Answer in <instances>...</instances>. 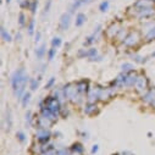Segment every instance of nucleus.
<instances>
[{
    "instance_id": "obj_20",
    "label": "nucleus",
    "mask_w": 155,
    "mask_h": 155,
    "mask_svg": "<svg viewBox=\"0 0 155 155\" xmlns=\"http://www.w3.org/2000/svg\"><path fill=\"white\" fill-rule=\"evenodd\" d=\"M93 153H95V151H98V145H94V148H93V150H92Z\"/></svg>"
},
{
    "instance_id": "obj_6",
    "label": "nucleus",
    "mask_w": 155,
    "mask_h": 155,
    "mask_svg": "<svg viewBox=\"0 0 155 155\" xmlns=\"http://www.w3.org/2000/svg\"><path fill=\"white\" fill-rule=\"evenodd\" d=\"M1 37H3V39H4V40H6V42H11V37H10V34H9V33L6 32V30L4 28V27H1Z\"/></svg>"
},
{
    "instance_id": "obj_17",
    "label": "nucleus",
    "mask_w": 155,
    "mask_h": 155,
    "mask_svg": "<svg viewBox=\"0 0 155 155\" xmlns=\"http://www.w3.org/2000/svg\"><path fill=\"white\" fill-rule=\"evenodd\" d=\"M148 37H149V38H153V37H154V38H155V28L150 30V32L148 33Z\"/></svg>"
},
{
    "instance_id": "obj_21",
    "label": "nucleus",
    "mask_w": 155,
    "mask_h": 155,
    "mask_svg": "<svg viewBox=\"0 0 155 155\" xmlns=\"http://www.w3.org/2000/svg\"><path fill=\"white\" fill-rule=\"evenodd\" d=\"M6 3H7V4H10V3H11V0H6Z\"/></svg>"
},
{
    "instance_id": "obj_3",
    "label": "nucleus",
    "mask_w": 155,
    "mask_h": 155,
    "mask_svg": "<svg viewBox=\"0 0 155 155\" xmlns=\"http://www.w3.org/2000/svg\"><path fill=\"white\" fill-rule=\"evenodd\" d=\"M153 1L151 0H138L136 3V6H141V7H151Z\"/></svg>"
},
{
    "instance_id": "obj_7",
    "label": "nucleus",
    "mask_w": 155,
    "mask_h": 155,
    "mask_svg": "<svg viewBox=\"0 0 155 155\" xmlns=\"http://www.w3.org/2000/svg\"><path fill=\"white\" fill-rule=\"evenodd\" d=\"M44 53H45V45L43 44L40 48H38L37 50H35V55H37L38 58H42L44 55Z\"/></svg>"
},
{
    "instance_id": "obj_18",
    "label": "nucleus",
    "mask_w": 155,
    "mask_h": 155,
    "mask_svg": "<svg viewBox=\"0 0 155 155\" xmlns=\"http://www.w3.org/2000/svg\"><path fill=\"white\" fill-rule=\"evenodd\" d=\"M17 137H19V139H20L21 142L25 141V134H23L22 132H19V133H17Z\"/></svg>"
},
{
    "instance_id": "obj_1",
    "label": "nucleus",
    "mask_w": 155,
    "mask_h": 155,
    "mask_svg": "<svg viewBox=\"0 0 155 155\" xmlns=\"http://www.w3.org/2000/svg\"><path fill=\"white\" fill-rule=\"evenodd\" d=\"M27 81H28V76L25 74V70L20 68L19 71H16L15 74L12 75L11 78V83L14 87V90L17 97H21V94L23 93L25 87L27 84Z\"/></svg>"
},
{
    "instance_id": "obj_19",
    "label": "nucleus",
    "mask_w": 155,
    "mask_h": 155,
    "mask_svg": "<svg viewBox=\"0 0 155 155\" xmlns=\"http://www.w3.org/2000/svg\"><path fill=\"white\" fill-rule=\"evenodd\" d=\"M40 40V33L37 32V35H35V42H39Z\"/></svg>"
},
{
    "instance_id": "obj_4",
    "label": "nucleus",
    "mask_w": 155,
    "mask_h": 155,
    "mask_svg": "<svg viewBox=\"0 0 155 155\" xmlns=\"http://www.w3.org/2000/svg\"><path fill=\"white\" fill-rule=\"evenodd\" d=\"M86 20H87V17H86L84 14H78L77 17H76V26H77V27H81L82 25L86 22Z\"/></svg>"
},
{
    "instance_id": "obj_14",
    "label": "nucleus",
    "mask_w": 155,
    "mask_h": 155,
    "mask_svg": "<svg viewBox=\"0 0 155 155\" xmlns=\"http://www.w3.org/2000/svg\"><path fill=\"white\" fill-rule=\"evenodd\" d=\"M37 88H38V82L35 81V79H33V81L31 82V89H32V90H35Z\"/></svg>"
},
{
    "instance_id": "obj_15",
    "label": "nucleus",
    "mask_w": 155,
    "mask_h": 155,
    "mask_svg": "<svg viewBox=\"0 0 155 155\" xmlns=\"http://www.w3.org/2000/svg\"><path fill=\"white\" fill-rule=\"evenodd\" d=\"M19 19H20V20H19V22H20V25H21V26H25V23H26V21H25V15H23L22 12L20 14V17H19Z\"/></svg>"
},
{
    "instance_id": "obj_12",
    "label": "nucleus",
    "mask_w": 155,
    "mask_h": 155,
    "mask_svg": "<svg viewBox=\"0 0 155 155\" xmlns=\"http://www.w3.org/2000/svg\"><path fill=\"white\" fill-rule=\"evenodd\" d=\"M50 6H51V0H48V1H47V4H45V6H44V14L49 12V10H50Z\"/></svg>"
},
{
    "instance_id": "obj_8",
    "label": "nucleus",
    "mask_w": 155,
    "mask_h": 155,
    "mask_svg": "<svg viewBox=\"0 0 155 155\" xmlns=\"http://www.w3.org/2000/svg\"><path fill=\"white\" fill-rule=\"evenodd\" d=\"M84 3V0H76V1L74 3V5H72V9H71V12L74 11V10H76V9H78L82 4Z\"/></svg>"
},
{
    "instance_id": "obj_16",
    "label": "nucleus",
    "mask_w": 155,
    "mask_h": 155,
    "mask_svg": "<svg viewBox=\"0 0 155 155\" xmlns=\"http://www.w3.org/2000/svg\"><path fill=\"white\" fill-rule=\"evenodd\" d=\"M55 53H56V49H55V48H53V49L49 51V60H53V59H54V55H55Z\"/></svg>"
},
{
    "instance_id": "obj_22",
    "label": "nucleus",
    "mask_w": 155,
    "mask_h": 155,
    "mask_svg": "<svg viewBox=\"0 0 155 155\" xmlns=\"http://www.w3.org/2000/svg\"><path fill=\"white\" fill-rule=\"evenodd\" d=\"M87 1H92V0H84V3H87Z\"/></svg>"
},
{
    "instance_id": "obj_9",
    "label": "nucleus",
    "mask_w": 155,
    "mask_h": 155,
    "mask_svg": "<svg viewBox=\"0 0 155 155\" xmlns=\"http://www.w3.org/2000/svg\"><path fill=\"white\" fill-rule=\"evenodd\" d=\"M37 6H38V1H37V0H32V3H31V5H30V10L34 14L35 10H37Z\"/></svg>"
},
{
    "instance_id": "obj_10",
    "label": "nucleus",
    "mask_w": 155,
    "mask_h": 155,
    "mask_svg": "<svg viewBox=\"0 0 155 155\" xmlns=\"http://www.w3.org/2000/svg\"><path fill=\"white\" fill-rule=\"evenodd\" d=\"M51 44H53V48H59L60 45H61V39L60 38H54L53 40H51Z\"/></svg>"
},
{
    "instance_id": "obj_11",
    "label": "nucleus",
    "mask_w": 155,
    "mask_h": 155,
    "mask_svg": "<svg viewBox=\"0 0 155 155\" xmlns=\"http://www.w3.org/2000/svg\"><path fill=\"white\" fill-rule=\"evenodd\" d=\"M30 98H31L30 93H26V94H25V97H23V100H22V105H23V106H26L27 104H28V102H30Z\"/></svg>"
},
{
    "instance_id": "obj_2",
    "label": "nucleus",
    "mask_w": 155,
    "mask_h": 155,
    "mask_svg": "<svg viewBox=\"0 0 155 155\" xmlns=\"http://www.w3.org/2000/svg\"><path fill=\"white\" fill-rule=\"evenodd\" d=\"M71 23V14L70 12H65V14H62L61 16V19H60V28L62 31H65L68 28V26Z\"/></svg>"
},
{
    "instance_id": "obj_5",
    "label": "nucleus",
    "mask_w": 155,
    "mask_h": 155,
    "mask_svg": "<svg viewBox=\"0 0 155 155\" xmlns=\"http://www.w3.org/2000/svg\"><path fill=\"white\" fill-rule=\"evenodd\" d=\"M109 5H110V3H109L107 0H105V1H103L102 4L99 5V10L102 11V12H105V11H107V9H109Z\"/></svg>"
},
{
    "instance_id": "obj_13",
    "label": "nucleus",
    "mask_w": 155,
    "mask_h": 155,
    "mask_svg": "<svg viewBox=\"0 0 155 155\" xmlns=\"http://www.w3.org/2000/svg\"><path fill=\"white\" fill-rule=\"evenodd\" d=\"M33 30H34V20H31V23L28 26V33L33 34Z\"/></svg>"
}]
</instances>
